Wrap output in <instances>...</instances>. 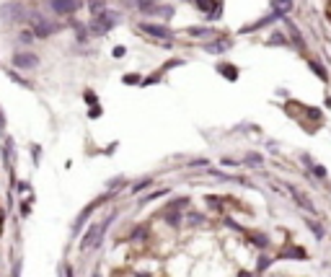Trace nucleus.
<instances>
[{"instance_id":"7","label":"nucleus","mask_w":331,"mask_h":277,"mask_svg":"<svg viewBox=\"0 0 331 277\" xmlns=\"http://www.w3.org/2000/svg\"><path fill=\"white\" fill-rule=\"evenodd\" d=\"M287 192H290V197L295 200V205L300 207V210H305V213H311V215H316L318 210H316V205H313V200L308 197V194L300 189V186H295V184H287Z\"/></svg>"},{"instance_id":"42","label":"nucleus","mask_w":331,"mask_h":277,"mask_svg":"<svg viewBox=\"0 0 331 277\" xmlns=\"http://www.w3.org/2000/svg\"><path fill=\"white\" fill-rule=\"evenodd\" d=\"M326 107L331 109V96H326Z\"/></svg>"},{"instance_id":"32","label":"nucleus","mask_w":331,"mask_h":277,"mask_svg":"<svg viewBox=\"0 0 331 277\" xmlns=\"http://www.w3.org/2000/svg\"><path fill=\"white\" fill-rule=\"evenodd\" d=\"M124 83H142V78L137 73H130V76H124Z\"/></svg>"},{"instance_id":"8","label":"nucleus","mask_w":331,"mask_h":277,"mask_svg":"<svg viewBox=\"0 0 331 277\" xmlns=\"http://www.w3.org/2000/svg\"><path fill=\"white\" fill-rule=\"evenodd\" d=\"M47 5L52 8V13H57V16H70L80 8V0H47Z\"/></svg>"},{"instance_id":"38","label":"nucleus","mask_w":331,"mask_h":277,"mask_svg":"<svg viewBox=\"0 0 331 277\" xmlns=\"http://www.w3.org/2000/svg\"><path fill=\"white\" fill-rule=\"evenodd\" d=\"M124 52H127L124 47H114V52H111V55H114V57H122V55H124Z\"/></svg>"},{"instance_id":"1","label":"nucleus","mask_w":331,"mask_h":277,"mask_svg":"<svg viewBox=\"0 0 331 277\" xmlns=\"http://www.w3.org/2000/svg\"><path fill=\"white\" fill-rule=\"evenodd\" d=\"M29 29L34 31V36H39V39H47V36L57 34L60 29H62V24H57V21L42 16V13H29Z\"/></svg>"},{"instance_id":"9","label":"nucleus","mask_w":331,"mask_h":277,"mask_svg":"<svg viewBox=\"0 0 331 277\" xmlns=\"http://www.w3.org/2000/svg\"><path fill=\"white\" fill-rule=\"evenodd\" d=\"M243 238L248 244H254L259 251H267L269 249V236L261 233V231H243Z\"/></svg>"},{"instance_id":"26","label":"nucleus","mask_w":331,"mask_h":277,"mask_svg":"<svg viewBox=\"0 0 331 277\" xmlns=\"http://www.w3.org/2000/svg\"><path fill=\"white\" fill-rule=\"evenodd\" d=\"M127 184H130V182H127V176H117V179H111L106 186H109V192H117V186H127Z\"/></svg>"},{"instance_id":"39","label":"nucleus","mask_w":331,"mask_h":277,"mask_svg":"<svg viewBox=\"0 0 331 277\" xmlns=\"http://www.w3.org/2000/svg\"><path fill=\"white\" fill-rule=\"evenodd\" d=\"M88 117H91V119H96V117H101V109H91V111H88Z\"/></svg>"},{"instance_id":"5","label":"nucleus","mask_w":331,"mask_h":277,"mask_svg":"<svg viewBox=\"0 0 331 277\" xmlns=\"http://www.w3.org/2000/svg\"><path fill=\"white\" fill-rule=\"evenodd\" d=\"M140 31H145V34H150V36H155V39H161V42H163L161 47H174V31H171L168 26L148 24V21H142V24H140Z\"/></svg>"},{"instance_id":"6","label":"nucleus","mask_w":331,"mask_h":277,"mask_svg":"<svg viewBox=\"0 0 331 277\" xmlns=\"http://www.w3.org/2000/svg\"><path fill=\"white\" fill-rule=\"evenodd\" d=\"M11 62H13V70H34V67H39V55H34V52H13Z\"/></svg>"},{"instance_id":"14","label":"nucleus","mask_w":331,"mask_h":277,"mask_svg":"<svg viewBox=\"0 0 331 277\" xmlns=\"http://www.w3.org/2000/svg\"><path fill=\"white\" fill-rule=\"evenodd\" d=\"M205 205H210L215 213H225V197H217V194H207Z\"/></svg>"},{"instance_id":"37","label":"nucleus","mask_w":331,"mask_h":277,"mask_svg":"<svg viewBox=\"0 0 331 277\" xmlns=\"http://www.w3.org/2000/svg\"><path fill=\"white\" fill-rule=\"evenodd\" d=\"M5 124H8V119H5V114H3V109H0V132L5 130Z\"/></svg>"},{"instance_id":"20","label":"nucleus","mask_w":331,"mask_h":277,"mask_svg":"<svg viewBox=\"0 0 331 277\" xmlns=\"http://www.w3.org/2000/svg\"><path fill=\"white\" fill-rule=\"evenodd\" d=\"M150 184H153V176H145V179H140V182H135V184H132L130 194H140V192H145Z\"/></svg>"},{"instance_id":"22","label":"nucleus","mask_w":331,"mask_h":277,"mask_svg":"<svg viewBox=\"0 0 331 277\" xmlns=\"http://www.w3.org/2000/svg\"><path fill=\"white\" fill-rule=\"evenodd\" d=\"M308 65H311V70H313V73H316V76H318L321 80H329V73L321 67V62H318V60H311V62H308Z\"/></svg>"},{"instance_id":"10","label":"nucleus","mask_w":331,"mask_h":277,"mask_svg":"<svg viewBox=\"0 0 331 277\" xmlns=\"http://www.w3.org/2000/svg\"><path fill=\"white\" fill-rule=\"evenodd\" d=\"M277 257H280V259H300V262H305V259H311V254H308L303 246H285Z\"/></svg>"},{"instance_id":"21","label":"nucleus","mask_w":331,"mask_h":277,"mask_svg":"<svg viewBox=\"0 0 331 277\" xmlns=\"http://www.w3.org/2000/svg\"><path fill=\"white\" fill-rule=\"evenodd\" d=\"M88 11H91L93 16H101V13L106 11V3H104V0H88Z\"/></svg>"},{"instance_id":"31","label":"nucleus","mask_w":331,"mask_h":277,"mask_svg":"<svg viewBox=\"0 0 331 277\" xmlns=\"http://www.w3.org/2000/svg\"><path fill=\"white\" fill-rule=\"evenodd\" d=\"M189 34H192V36H207L210 29H207V26H194V29H189Z\"/></svg>"},{"instance_id":"13","label":"nucleus","mask_w":331,"mask_h":277,"mask_svg":"<svg viewBox=\"0 0 331 277\" xmlns=\"http://www.w3.org/2000/svg\"><path fill=\"white\" fill-rule=\"evenodd\" d=\"M163 220L168 223L171 228H179L184 220V210H163Z\"/></svg>"},{"instance_id":"16","label":"nucleus","mask_w":331,"mask_h":277,"mask_svg":"<svg viewBox=\"0 0 331 277\" xmlns=\"http://www.w3.org/2000/svg\"><path fill=\"white\" fill-rule=\"evenodd\" d=\"M217 73H220V76H225L228 80H238V70H236L230 62H220V65H217Z\"/></svg>"},{"instance_id":"23","label":"nucleus","mask_w":331,"mask_h":277,"mask_svg":"<svg viewBox=\"0 0 331 277\" xmlns=\"http://www.w3.org/2000/svg\"><path fill=\"white\" fill-rule=\"evenodd\" d=\"M308 169H311V174H313L316 179H326V176H329L326 166H321V163H311V166H308Z\"/></svg>"},{"instance_id":"11","label":"nucleus","mask_w":331,"mask_h":277,"mask_svg":"<svg viewBox=\"0 0 331 277\" xmlns=\"http://www.w3.org/2000/svg\"><path fill=\"white\" fill-rule=\"evenodd\" d=\"M194 3H197V8L202 13H210V18H217V16H220V11H223L220 0H194Z\"/></svg>"},{"instance_id":"19","label":"nucleus","mask_w":331,"mask_h":277,"mask_svg":"<svg viewBox=\"0 0 331 277\" xmlns=\"http://www.w3.org/2000/svg\"><path fill=\"white\" fill-rule=\"evenodd\" d=\"M179 207H189V197H176V200L166 202L163 210H179Z\"/></svg>"},{"instance_id":"33","label":"nucleus","mask_w":331,"mask_h":277,"mask_svg":"<svg viewBox=\"0 0 331 277\" xmlns=\"http://www.w3.org/2000/svg\"><path fill=\"white\" fill-rule=\"evenodd\" d=\"M29 213H31V202H24V205H21V215H24V218H29Z\"/></svg>"},{"instance_id":"40","label":"nucleus","mask_w":331,"mask_h":277,"mask_svg":"<svg viewBox=\"0 0 331 277\" xmlns=\"http://www.w3.org/2000/svg\"><path fill=\"white\" fill-rule=\"evenodd\" d=\"M238 277H256V275H254V272H248V269H241Z\"/></svg>"},{"instance_id":"35","label":"nucleus","mask_w":331,"mask_h":277,"mask_svg":"<svg viewBox=\"0 0 331 277\" xmlns=\"http://www.w3.org/2000/svg\"><path fill=\"white\" fill-rule=\"evenodd\" d=\"M223 166H238V161H236V158H228V155H225V158H223Z\"/></svg>"},{"instance_id":"2","label":"nucleus","mask_w":331,"mask_h":277,"mask_svg":"<svg viewBox=\"0 0 331 277\" xmlns=\"http://www.w3.org/2000/svg\"><path fill=\"white\" fill-rule=\"evenodd\" d=\"M29 13H31V11H29L24 3H16V0L0 5V18H3L5 24H26Z\"/></svg>"},{"instance_id":"25","label":"nucleus","mask_w":331,"mask_h":277,"mask_svg":"<svg viewBox=\"0 0 331 277\" xmlns=\"http://www.w3.org/2000/svg\"><path fill=\"white\" fill-rule=\"evenodd\" d=\"M272 5H274V11H277V13H282V16H285V11H290V8H292V0H274Z\"/></svg>"},{"instance_id":"29","label":"nucleus","mask_w":331,"mask_h":277,"mask_svg":"<svg viewBox=\"0 0 331 277\" xmlns=\"http://www.w3.org/2000/svg\"><path fill=\"white\" fill-rule=\"evenodd\" d=\"M18 39H21V44H31V42L36 39V36H34V31H31V29H24V31L18 34Z\"/></svg>"},{"instance_id":"4","label":"nucleus","mask_w":331,"mask_h":277,"mask_svg":"<svg viewBox=\"0 0 331 277\" xmlns=\"http://www.w3.org/2000/svg\"><path fill=\"white\" fill-rule=\"evenodd\" d=\"M111 194H114V192H106V194H101L99 200H93L91 205H86V207H83V210L78 213V218H75V223H73V231H70V233H73V238H75V236H80V228L88 223V218H91V215H93V210H96V207H99V205H104V202H106V200L111 197Z\"/></svg>"},{"instance_id":"3","label":"nucleus","mask_w":331,"mask_h":277,"mask_svg":"<svg viewBox=\"0 0 331 277\" xmlns=\"http://www.w3.org/2000/svg\"><path fill=\"white\" fill-rule=\"evenodd\" d=\"M117 21H119V13H114V11L106 8L101 16H93L91 26H88V31H91L93 36H104V34H109L111 29L117 26Z\"/></svg>"},{"instance_id":"17","label":"nucleus","mask_w":331,"mask_h":277,"mask_svg":"<svg viewBox=\"0 0 331 277\" xmlns=\"http://www.w3.org/2000/svg\"><path fill=\"white\" fill-rule=\"evenodd\" d=\"M287 31H290L292 39H295V47H298V49H305V39H303V34L298 31V26L292 24V21H287Z\"/></svg>"},{"instance_id":"28","label":"nucleus","mask_w":331,"mask_h":277,"mask_svg":"<svg viewBox=\"0 0 331 277\" xmlns=\"http://www.w3.org/2000/svg\"><path fill=\"white\" fill-rule=\"evenodd\" d=\"M272 264V257H267V251H261V257H259V264H256V272H264V269Z\"/></svg>"},{"instance_id":"41","label":"nucleus","mask_w":331,"mask_h":277,"mask_svg":"<svg viewBox=\"0 0 331 277\" xmlns=\"http://www.w3.org/2000/svg\"><path fill=\"white\" fill-rule=\"evenodd\" d=\"M3 223H5V213H3V207H0V233H3Z\"/></svg>"},{"instance_id":"18","label":"nucleus","mask_w":331,"mask_h":277,"mask_svg":"<svg viewBox=\"0 0 331 277\" xmlns=\"http://www.w3.org/2000/svg\"><path fill=\"white\" fill-rule=\"evenodd\" d=\"M168 194H171L168 186H163V189H155V192H150V194H145V197H142V205H148V202H155V200H161V197H168Z\"/></svg>"},{"instance_id":"15","label":"nucleus","mask_w":331,"mask_h":277,"mask_svg":"<svg viewBox=\"0 0 331 277\" xmlns=\"http://www.w3.org/2000/svg\"><path fill=\"white\" fill-rule=\"evenodd\" d=\"M305 226H308V231H311V233H313L316 238H318V241H323V238H326V228H323L321 223H316V220L308 218V220H305Z\"/></svg>"},{"instance_id":"34","label":"nucleus","mask_w":331,"mask_h":277,"mask_svg":"<svg viewBox=\"0 0 331 277\" xmlns=\"http://www.w3.org/2000/svg\"><path fill=\"white\" fill-rule=\"evenodd\" d=\"M16 186H18V192H21V194H26L29 189H31V184H29V182H18Z\"/></svg>"},{"instance_id":"30","label":"nucleus","mask_w":331,"mask_h":277,"mask_svg":"<svg viewBox=\"0 0 331 277\" xmlns=\"http://www.w3.org/2000/svg\"><path fill=\"white\" fill-rule=\"evenodd\" d=\"M269 44H274V47H282V44H287V39H285L282 34H272V36H269Z\"/></svg>"},{"instance_id":"12","label":"nucleus","mask_w":331,"mask_h":277,"mask_svg":"<svg viewBox=\"0 0 331 277\" xmlns=\"http://www.w3.org/2000/svg\"><path fill=\"white\" fill-rule=\"evenodd\" d=\"M233 47L230 39H217V42H210V44H202V49L207 52V55H223V52H228Z\"/></svg>"},{"instance_id":"27","label":"nucleus","mask_w":331,"mask_h":277,"mask_svg":"<svg viewBox=\"0 0 331 277\" xmlns=\"http://www.w3.org/2000/svg\"><path fill=\"white\" fill-rule=\"evenodd\" d=\"M5 73H8V78H11V80H16L18 86H24V88H31V83H29L26 78H21V76H18L16 70H5Z\"/></svg>"},{"instance_id":"43","label":"nucleus","mask_w":331,"mask_h":277,"mask_svg":"<svg viewBox=\"0 0 331 277\" xmlns=\"http://www.w3.org/2000/svg\"><path fill=\"white\" fill-rule=\"evenodd\" d=\"M91 277H101V272H99V269H96V272H93V275H91Z\"/></svg>"},{"instance_id":"24","label":"nucleus","mask_w":331,"mask_h":277,"mask_svg":"<svg viewBox=\"0 0 331 277\" xmlns=\"http://www.w3.org/2000/svg\"><path fill=\"white\" fill-rule=\"evenodd\" d=\"M243 163H246V166H261V163H264V158H261L259 153H246Z\"/></svg>"},{"instance_id":"36","label":"nucleus","mask_w":331,"mask_h":277,"mask_svg":"<svg viewBox=\"0 0 331 277\" xmlns=\"http://www.w3.org/2000/svg\"><path fill=\"white\" fill-rule=\"evenodd\" d=\"M31 151H34V161L39 163V158H42V151H39V145H31Z\"/></svg>"}]
</instances>
